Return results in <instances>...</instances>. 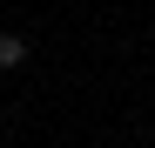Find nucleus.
Instances as JSON below:
<instances>
[{"label": "nucleus", "mask_w": 155, "mask_h": 148, "mask_svg": "<svg viewBox=\"0 0 155 148\" xmlns=\"http://www.w3.org/2000/svg\"><path fill=\"white\" fill-rule=\"evenodd\" d=\"M20 61H27V40H20V34H0V67H20Z\"/></svg>", "instance_id": "obj_1"}]
</instances>
